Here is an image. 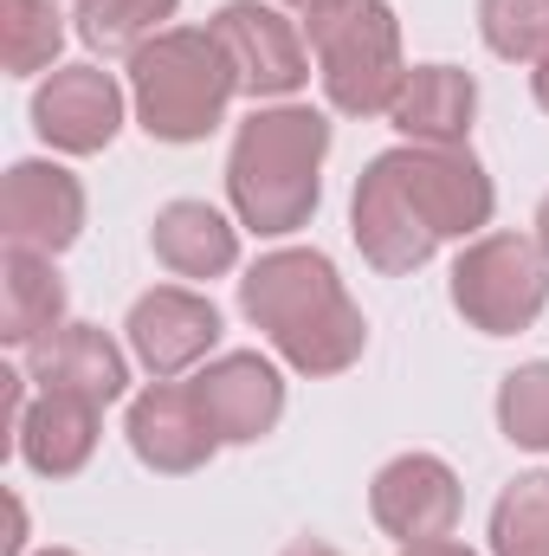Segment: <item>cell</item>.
Returning <instances> with one entry per match:
<instances>
[{
	"label": "cell",
	"mask_w": 549,
	"mask_h": 556,
	"mask_svg": "<svg viewBox=\"0 0 549 556\" xmlns=\"http://www.w3.org/2000/svg\"><path fill=\"white\" fill-rule=\"evenodd\" d=\"M240 311L272 337V350L297 376H343L369 343L356 298L343 291L336 266L310 247L266 253L240 278Z\"/></svg>",
	"instance_id": "cell-1"
},
{
	"label": "cell",
	"mask_w": 549,
	"mask_h": 556,
	"mask_svg": "<svg viewBox=\"0 0 549 556\" xmlns=\"http://www.w3.org/2000/svg\"><path fill=\"white\" fill-rule=\"evenodd\" d=\"M330 155V117L310 104H278L253 111L227 155V194L240 227L253 233H297L317 214V168Z\"/></svg>",
	"instance_id": "cell-2"
},
{
	"label": "cell",
	"mask_w": 549,
	"mask_h": 556,
	"mask_svg": "<svg viewBox=\"0 0 549 556\" xmlns=\"http://www.w3.org/2000/svg\"><path fill=\"white\" fill-rule=\"evenodd\" d=\"M240 78L220 52L214 33L201 26H168L162 39H149L130 59V98H137V124L155 142H201L227 124Z\"/></svg>",
	"instance_id": "cell-3"
},
{
	"label": "cell",
	"mask_w": 549,
	"mask_h": 556,
	"mask_svg": "<svg viewBox=\"0 0 549 556\" xmlns=\"http://www.w3.org/2000/svg\"><path fill=\"white\" fill-rule=\"evenodd\" d=\"M310 33V52H317V78H323V98L343 111V117H388L408 65H401V20L388 0H356Z\"/></svg>",
	"instance_id": "cell-4"
},
{
	"label": "cell",
	"mask_w": 549,
	"mask_h": 556,
	"mask_svg": "<svg viewBox=\"0 0 549 556\" xmlns=\"http://www.w3.org/2000/svg\"><path fill=\"white\" fill-rule=\"evenodd\" d=\"M549 304V260L524 233H478L452 260V311L485 337H518Z\"/></svg>",
	"instance_id": "cell-5"
},
{
	"label": "cell",
	"mask_w": 549,
	"mask_h": 556,
	"mask_svg": "<svg viewBox=\"0 0 549 556\" xmlns=\"http://www.w3.org/2000/svg\"><path fill=\"white\" fill-rule=\"evenodd\" d=\"M395 168H401L413 207L426 214V227H433L439 240H472V233L491 227L498 194H491L485 162H478L465 142H452V149H439V142H408V149H395Z\"/></svg>",
	"instance_id": "cell-6"
},
{
	"label": "cell",
	"mask_w": 549,
	"mask_h": 556,
	"mask_svg": "<svg viewBox=\"0 0 549 556\" xmlns=\"http://www.w3.org/2000/svg\"><path fill=\"white\" fill-rule=\"evenodd\" d=\"M207 33L220 39V52H227V65H233L246 98H291V91H304L310 52H304L291 13H278L266 0H227Z\"/></svg>",
	"instance_id": "cell-7"
},
{
	"label": "cell",
	"mask_w": 549,
	"mask_h": 556,
	"mask_svg": "<svg viewBox=\"0 0 549 556\" xmlns=\"http://www.w3.org/2000/svg\"><path fill=\"white\" fill-rule=\"evenodd\" d=\"M349 227H356L362 260H369L375 273H388V278L420 273V266L433 260V247H439V233L426 227V214L413 207L408 181H401V168H395V149L375 155V162L362 168V181H356V207H349Z\"/></svg>",
	"instance_id": "cell-8"
},
{
	"label": "cell",
	"mask_w": 549,
	"mask_h": 556,
	"mask_svg": "<svg viewBox=\"0 0 549 556\" xmlns=\"http://www.w3.org/2000/svg\"><path fill=\"white\" fill-rule=\"evenodd\" d=\"M124 337H130V356L155 382H175L220 343V311H214V298H201L188 285H155L130 304Z\"/></svg>",
	"instance_id": "cell-9"
},
{
	"label": "cell",
	"mask_w": 549,
	"mask_h": 556,
	"mask_svg": "<svg viewBox=\"0 0 549 556\" xmlns=\"http://www.w3.org/2000/svg\"><path fill=\"white\" fill-rule=\"evenodd\" d=\"M369 511L401 544H439L459 525V479H452V466L439 453H401V459H388L375 472Z\"/></svg>",
	"instance_id": "cell-10"
},
{
	"label": "cell",
	"mask_w": 549,
	"mask_h": 556,
	"mask_svg": "<svg viewBox=\"0 0 549 556\" xmlns=\"http://www.w3.org/2000/svg\"><path fill=\"white\" fill-rule=\"evenodd\" d=\"M33 130L39 142L65 149V155H98L124 130V91L111 72L98 65H59L39 91H33Z\"/></svg>",
	"instance_id": "cell-11"
},
{
	"label": "cell",
	"mask_w": 549,
	"mask_h": 556,
	"mask_svg": "<svg viewBox=\"0 0 549 556\" xmlns=\"http://www.w3.org/2000/svg\"><path fill=\"white\" fill-rule=\"evenodd\" d=\"M0 233L7 247L65 253L85 233V188L59 162H13L0 181Z\"/></svg>",
	"instance_id": "cell-12"
},
{
	"label": "cell",
	"mask_w": 549,
	"mask_h": 556,
	"mask_svg": "<svg viewBox=\"0 0 549 556\" xmlns=\"http://www.w3.org/2000/svg\"><path fill=\"white\" fill-rule=\"evenodd\" d=\"M194 402L201 415L214 420L220 440L246 446V440H266L278 420H284V382L259 350H233V356H214L194 382Z\"/></svg>",
	"instance_id": "cell-13"
},
{
	"label": "cell",
	"mask_w": 549,
	"mask_h": 556,
	"mask_svg": "<svg viewBox=\"0 0 549 556\" xmlns=\"http://www.w3.org/2000/svg\"><path fill=\"white\" fill-rule=\"evenodd\" d=\"M130 453H137L149 472H201L220 446L214 420L201 415L194 389L188 382H149L137 402H130Z\"/></svg>",
	"instance_id": "cell-14"
},
{
	"label": "cell",
	"mask_w": 549,
	"mask_h": 556,
	"mask_svg": "<svg viewBox=\"0 0 549 556\" xmlns=\"http://www.w3.org/2000/svg\"><path fill=\"white\" fill-rule=\"evenodd\" d=\"M26 376L39 382V395H85L98 408L124 402L130 389V363L98 324H59L52 337H39L26 350Z\"/></svg>",
	"instance_id": "cell-15"
},
{
	"label": "cell",
	"mask_w": 549,
	"mask_h": 556,
	"mask_svg": "<svg viewBox=\"0 0 549 556\" xmlns=\"http://www.w3.org/2000/svg\"><path fill=\"white\" fill-rule=\"evenodd\" d=\"M472 111H478L472 72H459V65H413L408 78H401V91H395V104H388V124L408 142L452 149L472 130Z\"/></svg>",
	"instance_id": "cell-16"
},
{
	"label": "cell",
	"mask_w": 549,
	"mask_h": 556,
	"mask_svg": "<svg viewBox=\"0 0 549 556\" xmlns=\"http://www.w3.org/2000/svg\"><path fill=\"white\" fill-rule=\"evenodd\" d=\"M59 324H65V278L52 266V253L7 247L0 253V343L7 350H33Z\"/></svg>",
	"instance_id": "cell-17"
},
{
	"label": "cell",
	"mask_w": 549,
	"mask_h": 556,
	"mask_svg": "<svg viewBox=\"0 0 549 556\" xmlns=\"http://www.w3.org/2000/svg\"><path fill=\"white\" fill-rule=\"evenodd\" d=\"M149 247L175 278H220L240 266V233L207 201H168L149 227Z\"/></svg>",
	"instance_id": "cell-18"
},
{
	"label": "cell",
	"mask_w": 549,
	"mask_h": 556,
	"mask_svg": "<svg viewBox=\"0 0 549 556\" xmlns=\"http://www.w3.org/2000/svg\"><path fill=\"white\" fill-rule=\"evenodd\" d=\"M98 402L85 395H39L26 408V427H20V459L39 472V479H72L85 472V459L98 453Z\"/></svg>",
	"instance_id": "cell-19"
},
{
	"label": "cell",
	"mask_w": 549,
	"mask_h": 556,
	"mask_svg": "<svg viewBox=\"0 0 549 556\" xmlns=\"http://www.w3.org/2000/svg\"><path fill=\"white\" fill-rule=\"evenodd\" d=\"M181 0H78V39L104 59H137L149 39L168 33Z\"/></svg>",
	"instance_id": "cell-20"
},
{
	"label": "cell",
	"mask_w": 549,
	"mask_h": 556,
	"mask_svg": "<svg viewBox=\"0 0 549 556\" xmlns=\"http://www.w3.org/2000/svg\"><path fill=\"white\" fill-rule=\"evenodd\" d=\"M65 46V13L59 0H0V59L13 78H33L59 59Z\"/></svg>",
	"instance_id": "cell-21"
},
{
	"label": "cell",
	"mask_w": 549,
	"mask_h": 556,
	"mask_svg": "<svg viewBox=\"0 0 549 556\" xmlns=\"http://www.w3.org/2000/svg\"><path fill=\"white\" fill-rule=\"evenodd\" d=\"M491 556H549V472H524L491 505Z\"/></svg>",
	"instance_id": "cell-22"
},
{
	"label": "cell",
	"mask_w": 549,
	"mask_h": 556,
	"mask_svg": "<svg viewBox=\"0 0 549 556\" xmlns=\"http://www.w3.org/2000/svg\"><path fill=\"white\" fill-rule=\"evenodd\" d=\"M478 33L511 65L549 59V0H478Z\"/></svg>",
	"instance_id": "cell-23"
},
{
	"label": "cell",
	"mask_w": 549,
	"mask_h": 556,
	"mask_svg": "<svg viewBox=\"0 0 549 556\" xmlns=\"http://www.w3.org/2000/svg\"><path fill=\"white\" fill-rule=\"evenodd\" d=\"M498 427L511 446L549 453V363H524L498 389Z\"/></svg>",
	"instance_id": "cell-24"
},
{
	"label": "cell",
	"mask_w": 549,
	"mask_h": 556,
	"mask_svg": "<svg viewBox=\"0 0 549 556\" xmlns=\"http://www.w3.org/2000/svg\"><path fill=\"white\" fill-rule=\"evenodd\" d=\"M278 7H291L304 26H317V20H330V13H343V7H356V0H278Z\"/></svg>",
	"instance_id": "cell-25"
},
{
	"label": "cell",
	"mask_w": 549,
	"mask_h": 556,
	"mask_svg": "<svg viewBox=\"0 0 549 556\" xmlns=\"http://www.w3.org/2000/svg\"><path fill=\"white\" fill-rule=\"evenodd\" d=\"M401 556H472L465 544H452V538H439V544H408Z\"/></svg>",
	"instance_id": "cell-26"
},
{
	"label": "cell",
	"mask_w": 549,
	"mask_h": 556,
	"mask_svg": "<svg viewBox=\"0 0 549 556\" xmlns=\"http://www.w3.org/2000/svg\"><path fill=\"white\" fill-rule=\"evenodd\" d=\"M278 556H343V551H330V544H317V538H297V544H284Z\"/></svg>",
	"instance_id": "cell-27"
},
{
	"label": "cell",
	"mask_w": 549,
	"mask_h": 556,
	"mask_svg": "<svg viewBox=\"0 0 549 556\" xmlns=\"http://www.w3.org/2000/svg\"><path fill=\"white\" fill-rule=\"evenodd\" d=\"M531 91H537V104H544V111H549V59H544V65H537V72H531Z\"/></svg>",
	"instance_id": "cell-28"
},
{
	"label": "cell",
	"mask_w": 549,
	"mask_h": 556,
	"mask_svg": "<svg viewBox=\"0 0 549 556\" xmlns=\"http://www.w3.org/2000/svg\"><path fill=\"white\" fill-rule=\"evenodd\" d=\"M537 247H544V260H549V194H544V207H537Z\"/></svg>",
	"instance_id": "cell-29"
},
{
	"label": "cell",
	"mask_w": 549,
	"mask_h": 556,
	"mask_svg": "<svg viewBox=\"0 0 549 556\" xmlns=\"http://www.w3.org/2000/svg\"><path fill=\"white\" fill-rule=\"evenodd\" d=\"M39 556H78V551H39Z\"/></svg>",
	"instance_id": "cell-30"
}]
</instances>
